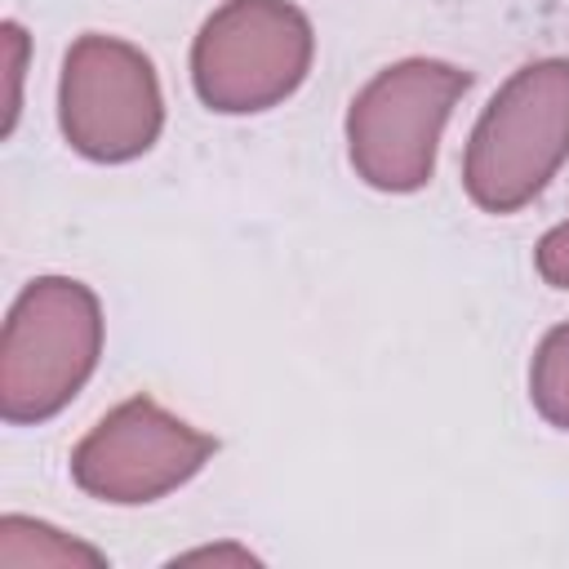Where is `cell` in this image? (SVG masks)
Returning <instances> with one entry per match:
<instances>
[{
  "label": "cell",
  "mask_w": 569,
  "mask_h": 569,
  "mask_svg": "<svg viewBox=\"0 0 569 569\" xmlns=\"http://www.w3.org/2000/svg\"><path fill=\"white\" fill-rule=\"evenodd\" d=\"M58 129L71 151L98 164H124L156 147L164 93L151 58L102 31H84L58 76Z\"/></svg>",
  "instance_id": "5"
},
{
  "label": "cell",
  "mask_w": 569,
  "mask_h": 569,
  "mask_svg": "<svg viewBox=\"0 0 569 569\" xmlns=\"http://www.w3.org/2000/svg\"><path fill=\"white\" fill-rule=\"evenodd\" d=\"M533 267H538V276H542L551 289H569V218L556 222V227L538 240Z\"/></svg>",
  "instance_id": "10"
},
{
  "label": "cell",
  "mask_w": 569,
  "mask_h": 569,
  "mask_svg": "<svg viewBox=\"0 0 569 569\" xmlns=\"http://www.w3.org/2000/svg\"><path fill=\"white\" fill-rule=\"evenodd\" d=\"M316 58L311 18L289 0H227L191 40V89L218 116L271 111Z\"/></svg>",
  "instance_id": "4"
},
{
  "label": "cell",
  "mask_w": 569,
  "mask_h": 569,
  "mask_svg": "<svg viewBox=\"0 0 569 569\" xmlns=\"http://www.w3.org/2000/svg\"><path fill=\"white\" fill-rule=\"evenodd\" d=\"M178 560H182V565H196V560H236V565H258V556H253V551H244V547H200V551H182Z\"/></svg>",
  "instance_id": "11"
},
{
  "label": "cell",
  "mask_w": 569,
  "mask_h": 569,
  "mask_svg": "<svg viewBox=\"0 0 569 569\" xmlns=\"http://www.w3.org/2000/svg\"><path fill=\"white\" fill-rule=\"evenodd\" d=\"M471 89V76L440 58L382 67L347 107V160L373 191H418L431 182L440 133Z\"/></svg>",
  "instance_id": "3"
},
{
  "label": "cell",
  "mask_w": 569,
  "mask_h": 569,
  "mask_svg": "<svg viewBox=\"0 0 569 569\" xmlns=\"http://www.w3.org/2000/svg\"><path fill=\"white\" fill-rule=\"evenodd\" d=\"M529 400L533 409L569 431V320L547 329L542 342L533 347V360H529Z\"/></svg>",
  "instance_id": "8"
},
{
  "label": "cell",
  "mask_w": 569,
  "mask_h": 569,
  "mask_svg": "<svg viewBox=\"0 0 569 569\" xmlns=\"http://www.w3.org/2000/svg\"><path fill=\"white\" fill-rule=\"evenodd\" d=\"M218 440L187 418L169 413L151 396H129L102 413L71 449V480L80 493L111 507H142L182 489Z\"/></svg>",
  "instance_id": "6"
},
{
  "label": "cell",
  "mask_w": 569,
  "mask_h": 569,
  "mask_svg": "<svg viewBox=\"0 0 569 569\" xmlns=\"http://www.w3.org/2000/svg\"><path fill=\"white\" fill-rule=\"evenodd\" d=\"M0 44H4V84H9V93H4V124H0V133H13V124H18V107H22V67H27V31L9 18L4 27H0Z\"/></svg>",
  "instance_id": "9"
},
{
  "label": "cell",
  "mask_w": 569,
  "mask_h": 569,
  "mask_svg": "<svg viewBox=\"0 0 569 569\" xmlns=\"http://www.w3.org/2000/svg\"><path fill=\"white\" fill-rule=\"evenodd\" d=\"M569 160V58L525 62L480 111L462 187L485 213H516L556 178Z\"/></svg>",
  "instance_id": "2"
},
{
  "label": "cell",
  "mask_w": 569,
  "mask_h": 569,
  "mask_svg": "<svg viewBox=\"0 0 569 569\" xmlns=\"http://www.w3.org/2000/svg\"><path fill=\"white\" fill-rule=\"evenodd\" d=\"M0 565L4 569H31V565H107V556L44 520L31 516H4L0 520Z\"/></svg>",
  "instance_id": "7"
},
{
  "label": "cell",
  "mask_w": 569,
  "mask_h": 569,
  "mask_svg": "<svg viewBox=\"0 0 569 569\" xmlns=\"http://www.w3.org/2000/svg\"><path fill=\"white\" fill-rule=\"evenodd\" d=\"M102 356V307L84 280L36 276L9 307L0 333V418L49 422L93 378Z\"/></svg>",
  "instance_id": "1"
}]
</instances>
